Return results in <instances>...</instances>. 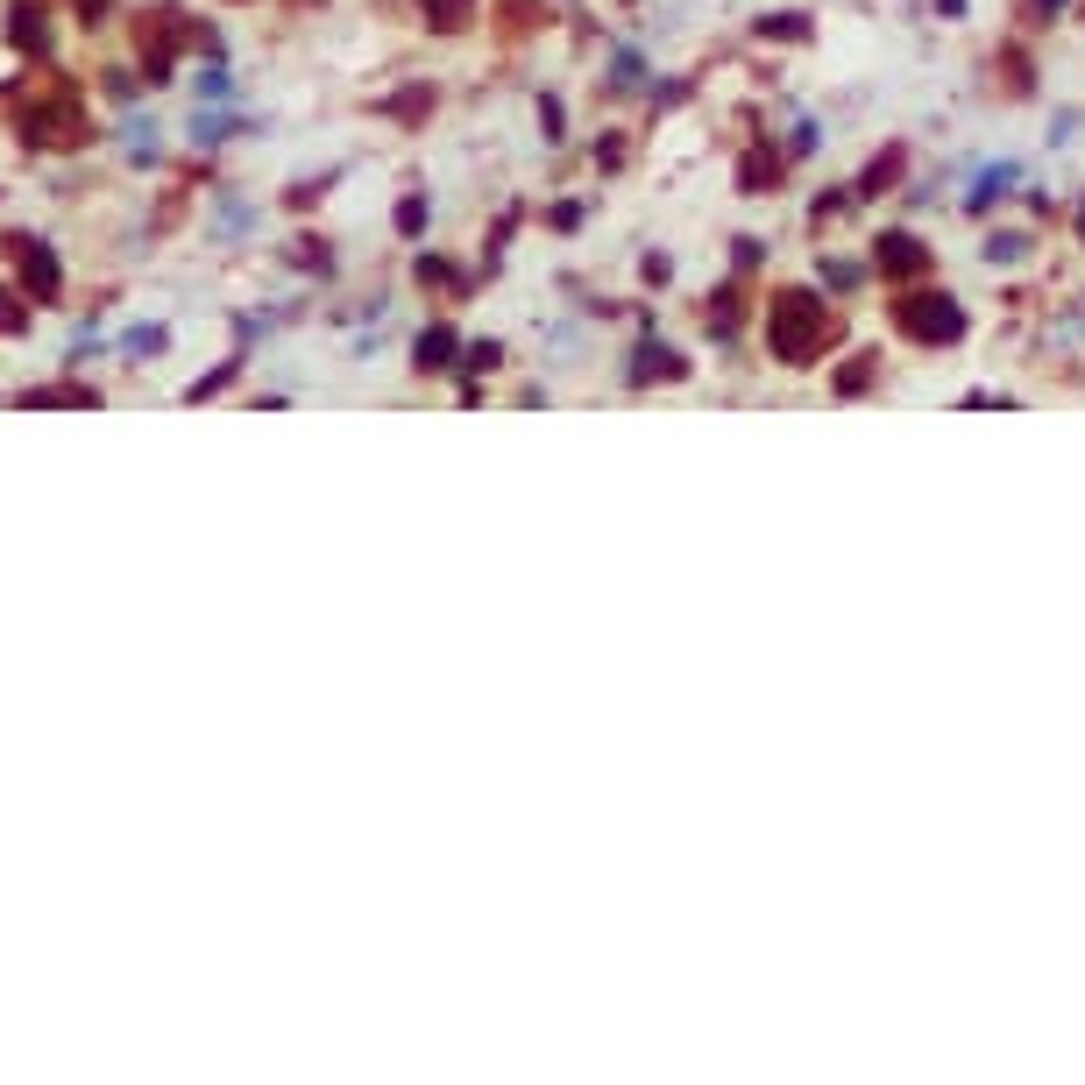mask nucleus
I'll return each mask as SVG.
<instances>
[{"instance_id":"7ed1b4c3","label":"nucleus","mask_w":1085,"mask_h":1085,"mask_svg":"<svg viewBox=\"0 0 1085 1085\" xmlns=\"http://www.w3.org/2000/svg\"><path fill=\"white\" fill-rule=\"evenodd\" d=\"M15 43H36L43 50V15L36 8H15Z\"/></svg>"},{"instance_id":"20e7f679","label":"nucleus","mask_w":1085,"mask_h":1085,"mask_svg":"<svg viewBox=\"0 0 1085 1085\" xmlns=\"http://www.w3.org/2000/svg\"><path fill=\"white\" fill-rule=\"evenodd\" d=\"M0 334H22V298L0 291Z\"/></svg>"},{"instance_id":"f257e3e1","label":"nucleus","mask_w":1085,"mask_h":1085,"mask_svg":"<svg viewBox=\"0 0 1085 1085\" xmlns=\"http://www.w3.org/2000/svg\"><path fill=\"white\" fill-rule=\"evenodd\" d=\"M29 142H79V100H50L29 114Z\"/></svg>"},{"instance_id":"f03ea898","label":"nucleus","mask_w":1085,"mask_h":1085,"mask_svg":"<svg viewBox=\"0 0 1085 1085\" xmlns=\"http://www.w3.org/2000/svg\"><path fill=\"white\" fill-rule=\"evenodd\" d=\"M15 249H22V270H29L36 298H50V291H57V256H50L43 242H15Z\"/></svg>"}]
</instances>
